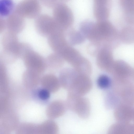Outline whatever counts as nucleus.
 I'll use <instances>...</instances> for the list:
<instances>
[{"mask_svg": "<svg viewBox=\"0 0 134 134\" xmlns=\"http://www.w3.org/2000/svg\"><path fill=\"white\" fill-rule=\"evenodd\" d=\"M91 42L101 47H107L112 49L119 38V34L113 25L108 20L95 23L90 36Z\"/></svg>", "mask_w": 134, "mask_h": 134, "instance_id": "nucleus-1", "label": "nucleus"}, {"mask_svg": "<svg viewBox=\"0 0 134 134\" xmlns=\"http://www.w3.org/2000/svg\"><path fill=\"white\" fill-rule=\"evenodd\" d=\"M109 89L116 96L119 105H122L133 107L134 84L130 79L112 77Z\"/></svg>", "mask_w": 134, "mask_h": 134, "instance_id": "nucleus-2", "label": "nucleus"}, {"mask_svg": "<svg viewBox=\"0 0 134 134\" xmlns=\"http://www.w3.org/2000/svg\"><path fill=\"white\" fill-rule=\"evenodd\" d=\"M17 34L7 30L3 32L1 38L2 50L0 55L2 62L11 63L21 56V43Z\"/></svg>", "mask_w": 134, "mask_h": 134, "instance_id": "nucleus-3", "label": "nucleus"}, {"mask_svg": "<svg viewBox=\"0 0 134 134\" xmlns=\"http://www.w3.org/2000/svg\"><path fill=\"white\" fill-rule=\"evenodd\" d=\"M66 102L68 109L75 113L80 117L84 119L89 117L91 105L87 98L68 93Z\"/></svg>", "mask_w": 134, "mask_h": 134, "instance_id": "nucleus-4", "label": "nucleus"}, {"mask_svg": "<svg viewBox=\"0 0 134 134\" xmlns=\"http://www.w3.org/2000/svg\"><path fill=\"white\" fill-rule=\"evenodd\" d=\"M53 18L58 25L66 31L70 28L74 21L72 12L62 1L53 8Z\"/></svg>", "mask_w": 134, "mask_h": 134, "instance_id": "nucleus-5", "label": "nucleus"}, {"mask_svg": "<svg viewBox=\"0 0 134 134\" xmlns=\"http://www.w3.org/2000/svg\"><path fill=\"white\" fill-rule=\"evenodd\" d=\"M35 26L39 34L47 37L59 30H64L57 24L53 17L45 14H40L35 18Z\"/></svg>", "mask_w": 134, "mask_h": 134, "instance_id": "nucleus-6", "label": "nucleus"}, {"mask_svg": "<svg viewBox=\"0 0 134 134\" xmlns=\"http://www.w3.org/2000/svg\"><path fill=\"white\" fill-rule=\"evenodd\" d=\"M21 58L27 69L35 71L41 75L46 68L45 59L33 50L32 48L25 51Z\"/></svg>", "mask_w": 134, "mask_h": 134, "instance_id": "nucleus-7", "label": "nucleus"}, {"mask_svg": "<svg viewBox=\"0 0 134 134\" xmlns=\"http://www.w3.org/2000/svg\"><path fill=\"white\" fill-rule=\"evenodd\" d=\"M41 7L37 0H24L15 6L14 12L24 18H36L41 14Z\"/></svg>", "mask_w": 134, "mask_h": 134, "instance_id": "nucleus-8", "label": "nucleus"}, {"mask_svg": "<svg viewBox=\"0 0 134 134\" xmlns=\"http://www.w3.org/2000/svg\"><path fill=\"white\" fill-rule=\"evenodd\" d=\"M0 134H10L16 130L19 124L16 113L12 110L0 116Z\"/></svg>", "mask_w": 134, "mask_h": 134, "instance_id": "nucleus-9", "label": "nucleus"}, {"mask_svg": "<svg viewBox=\"0 0 134 134\" xmlns=\"http://www.w3.org/2000/svg\"><path fill=\"white\" fill-rule=\"evenodd\" d=\"M92 81L89 76L79 74L68 93L79 96H83L91 90Z\"/></svg>", "mask_w": 134, "mask_h": 134, "instance_id": "nucleus-10", "label": "nucleus"}, {"mask_svg": "<svg viewBox=\"0 0 134 134\" xmlns=\"http://www.w3.org/2000/svg\"><path fill=\"white\" fill-rule=\"evenodd\" d=\"M96 63L101 70L111 74L114 62L112 49L108 47L101 48L96 55Z\"/></svg>", "mask_w": 134, "mask_h": 134, "instance_id": "nucleus-11", "label": "nucleus"}, {"mask_svg": "<svg viewBox=\"0 0 134 134\" xmlns=\"http://www.w3.org/2000/svg\"><path fill=\"white\" fill-rule=\"evenodd\" d=\"M65 31L62 30L57 31L47 37L49 46L54 52L59 55L70 45L66 38Z\"/></svg>", "mask_w": 134, "mask_h": 134, "instance_id": "nucleus-12", "label": "nucleus"}, {"mask_svg": "<svg viewBox=\"0 0 134 134\" xmlns=\"http://www.w3.org/2000/svg\"><path fill=\"white\" fill-rule=\"evenodd\" d=\"M6 30L16 34L24 29L25 25L24 18L14 11L5 19Z\"/></svg>", "mask_w": 134, "mask_h": 134, "instance_id": "nucleus-13", "label": "nucleus"}, {"mask_svg": "<svg viewBox=\"0 0 134 134\" xmlns=\"http://www.w3.org/2000/svg\"><path fill=\"white\" fill-rule=\"evenodd\" d=\"M93 10L94 15L97 21L107 20L110 13V3L107 0H95Z\"/></svg>", "mask_w": 134, "mask_h": 134, "instance_id": "nucleus-14", "label": "nucleus"}, {"mask_svg": "<svg viewBox=\"0 0 134 134\" xmlns=\"http://www.w3.org/2000/svg\"><path fill=\"white\" fill-rule=\"evenodd\" d=\"M133 68L126 62L121 60L115 61L111 73L112 77L130 79Z\"/></svg>", "mask_w": 134, "mask_h": 134, "instance_id": "nucleus-15", "label": "nucleus"}, {"mask_svg": "<svg viewBox=\"0 0 134 134\" xmlns=\"http://www.w3.org/2000/svg\"><path fill=\"white\" fill-rule=\"evenodd\" d=\"M67 109L66 102L62 100H55L47 106L46 115L49 119L53 120L63 115Z\"/></svg>", "mask_w": 134, "mask_h": 134, "instance_id": "nucleus-16", "label": "nucleus"}, {"mask_svg": "<svg viewBox=\"0 0 134 134\" xmlns=\"http://www.w3.org/2000/svg\"><path fill=\"white\" fill-rule=\"evenodd\" d=\"M79 74L73 68H65L62 69L59 78L61 86L69 91Z\"/></svg>", "mask_w": 134, "mask_h": 134, "instance_id": "nucleus-17", "label": "nucleus"}, {"mask_svg": "<svg viewBox=\"0 0 134 134\" xmlns=\"http://www.w3.org/2000/svg\"><path fill=\"white\" fill-rule=\"evenodd\" d=\"M133 107L120 105L115 108L114 115L118 122L129 123L132 121Z\"/></svg>", "mask_w": 134, "mask_h": 134, "instance_id": "nucleus-18", "label": "nucleus"}, {"mask_svg": "<svg viewBox=\"0 0 134 134\" xmlns=\"http://www.w3.org/2000/svg\"><path fill=\"white\" fill-rule=\"evenodd\" d=\"M41 74L33 71L27 69L23 76L24 85L28 89L33 90L37 87L40 82Z\"/></svg>", "mask_w": 134, "mask_h": 134, "instance_id": "nucleus-19", "label": "nucleus"}, {"mask_svg": "<svg viewBox=\"0 0 134 134\" xmlns=\"http://www.w3.org/2000/svg\"><path fill=\"white\" fill-rule=\"evenodd\" d=\"M42 87L50 92L57 91L61 86L59 79L52 74L43 76L41 77L40 82Z\"/></svg>", "mask_w": 134, "mask_h": 134, "instance_id": "nucleus-20", "label": "nucleus"}, {"mask_svg": "<svg viewBox=\"0 0 134 134\" xmlns=\"http://www.w3.org/2000/svg\"><path fill=\"white\" fill-rule=\"evenodd\" d=\"M120 3L126 21L130 24H134V0H121Z\"/></svg>", "mask_w": 134, "mask_h": 134, "instance_id": "nucleus-21", "label": "nucleus"}, {"mask_svg": "<svg viewBox=\"0 0 134 134\" xmlns=\"http://www.w3.org/2000/svg\"><path fill=\"white\" fill-rule=\"evenodd\" d=\"M65 36L66 40L71 46L81 44L84 42L86 38L79 30L70 28L65 31Z\"/></svg>", "mask_w": 134, "mask_h": 134, "instance_id": "nucleus-22", "label": "nucleus"}, {"mask_svg": "<svg viewBox=\"0 0 134 134\" xmlns=\"http://www.w3.org/2000/svg\"><path fill=\"white\" fill-rule=\"evenodd\" d=\"M64 60L59 55L55 53L49 55L45 59L46 68L56 71L61 68L64 64Z\"/></svg>", "mask_w": 134, "mask_h": 134, "instance_id": "nucleus-23", "label": "nucleus"}, {"mask_svg": "<svg viewBox=\"0 0 134 134\" xmlns=\"http://www.w3.org/2000/svg\"><path fill=\"white\" fill-rule=\"evenodd\" d=\"M15 132V134H40L39 125L28 122L20 123Z\"/></svg>", "mask_w": 134, "mask_h": 134, "instance_id": "nucleus-24", "label": "nucleus"}, {"mask_svg": "<svg viewBox=\"0 0 134 134\" xmlns=\"http://www.w3.org/2000/svg\"><path fill=\"white\" fill-rule=\"evenodd\" d=\"M40 134H58L59 128L53 120L49 119L39 125Z\"/></svg>", "mask_w": 134, "mask_h": 134, "instance_id": "nucleus-25", "label": "nucleus"}, {"mask_svg": "<svg viewBox=\"0 0 134 134\" xmlns=\"http://www.w3.org/2000/svg\"><path fill=\"white\" fill-rule=\"evenodd\" d=\"M32 96L36 102L41 104H45L48 101L50 96V92L43 87L37 88L32 90Z\"/></svg>", "mask_w": 134, "mask_h": 134, "instance_id": "nucleus-26", "label": "nucleus"}, {"mask_svg": "<svg viewBox=\"0 0 134 134\" xmlns=\"http://www.w3.org/2000/svg\"><path fill=\"white\" fill-rule=\"evenodd\" d=\"M119 39L123 43L130 44L134 42V27L128 26L123 28L119 34Z\"/></svg>", "mask_w": 134, "mask_h": 134, "instance_id": "nucleus-27", "label": "nucleus"}, {"mask_svg": "<svg viewBox=\"0 0 134 134\" xmlns=\"http://www.w3.org/2000/svg\"><path fill=\"white\" fill-rule=\"evenodd\" d=\"M15 6L12 0H0V17L7 18L15 10Z\"/></svg>", "mask_w": 134, "mask_h": 134, "instance_id": "nucleus-28", "label": "nucleus"}, {"mask_svg": "<svg viewBox=\"0 0 134 134\" xmlns=\"http://www.w3.org/2000/svg\"><path fill=\"white\" fill-rule=\"evenodd\" d=\"M0 66V90L2 93L4 94L8 91V80L5 68L3 63Z\"/></svg>", "mask_w": 134, "mask_h": 134, "instance_id": "nucleus-29", "label": "nucleus"}, {"mask_svg": "<svg viewBox=\"0 0 134 134\" xmlns=\"http://www.w3.org/2000/svg\"><path fill=\"white\" fill-rule=\"evenodd\" d=\"M111 79L107 75L103 74L100 75L98 78L97 83L98 86L102 89H107L111 85Z\"/></svg>", "mask_w": 134, "mask_h": 134, "instance_id": "nucleus-30", "label": "nucleus"}, {"mask_svg": "<svg viewBox=\"0 0 134 134\" xmlns=\"http://www.w3.org/2000/svg\"><path fill=\"white\" fill-rule=\"evenodd\" d=\"M41 3L44 5L48 8H53L60 1L57 0H41Z\"/></svg>", "mask_w": 134, "mask_h": 134, "instance_id": "nucleus-31", "label": "nucleus"}, {"mask_svg": "<svg viewBox=\"0 0 134 134\" xmlns=\"http://www.w3.org/2000/svg\"><path fill=\"white\" fill-rule=\"evenodd\" d=\"M6 30L5 19L4 18H0V33H3Z\"/></svg>", "mask_w": 134, "mask_h": 134, "instance_id": "nucleus-32", "label": "nucleus"}, {"mask_svg": "<svg viewBox=\"0 0 134 134\" xmlns=\"http://www.w3.org/2000/svg\"><path fill=\"white\" fill-rule=\"evenodd\" d=\"M130 79L134 84V68H133L132 72Z\"/></svg>", "mask_w": 134, "mask_h": 134, "instance_id": "nucleus-33", "label": "nucleus"}, {"mask_svg": "<svg viewBox=\"0 0 134 134\" xmlns=\"http://www.w3.org/2000/svg\"><path fill=\"white\" fill-rule=\"evenodd\" d=\"M132 121H133L134 123V107H133L132 109Z\"/></svg>", "mask_w": 134, "mask_h": 134, "instance_id": "nucleus-34", "label": "nucleus"}]
</instances>
